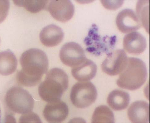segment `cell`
<instances>
[{
	"mask_svg": "<svg viewBox=\"0 0 150 123\" xmlns=\"http://www.w3.org/2000/svg\"><path fill=\"white\" fill-rule=\"evenodd\" d=\"M127 114L129 119L132 123H149V105L144 101H135L130 106Z\"/></svg>",
	"mask_w": 150,
	"mask_h": 123,
	"instance_id": "5bb4252c",
	"label": "cell"
},
{
	"mask_svg": "<svg viewBox=\"0 0 150 123\" xmlns=\"http://www.w3.org/2000/svg\"><path fill=\"white\" fill-rule=\"evenodd\" d=\"M14 4L19 6L23 7L27 10L36 13L45 7L48 1L47 0H13Z\"/></svg>",
	"mask_w": 150,
	"mask_h": 123,
	"instance_id": "ffe728a7",
	"label": "cell"
},
{
	"mask_svg": "<svg viewBox=\"0 0 150 123\" xmlns=\"http://www.w3.org/2000/svg\"><path fill=\"white\" fill-rule=\"evenodd\" d=\"M68 76L64 70L59 68H53L39 85V95L43 100L48 103L60 100L68 88Z\"/></svg>",
	"mask_w": 150,
	"mask_h": 123,
	"instance_id": "7a4b0ae2",
	"label": "cell"
},
{
	"mask_svg": "<svg viewBox=\"0 0 150 123\" xmlns=\"http://www.w3.org/2000/svg\"><path fill=\"white\" fill-rule=\"evenodd\" d=\"M68 113L67 105L60 100L48 103L44 107L43 114L45 119L49 122L60 123L66 119Z\"/></svg>",
	"mask_w": 150,
	"mask_h": 123,
	"instance_id": "8fae6325",
	"label": "cell"
},
{
	"mask_svg": "<svg viewBox=\"0 0 150 123\" xmlns=\"http://www.w3.org/2000/svg\"><path fill=\"white\" fill-rule=\"evenodd\" d=\"M116 23L118 29L124 33L135 31L142 25L135 12L129 8L124 9L118 13L116 19Z\"/></svg>",
	"mask_w": 150,
	"mask_h": 123,
	"instance_id": "9c48e42d",
	"label": "cell"
},
{
	"mask_svg": "<svg viewBox=\"0 0 150 123\" xmlns=\"http://www.w3.org/2000/svg\"><path fill=\"white\" fill-rule=\"evenodd\" d=\"M47 9L52 16L57 21L65 22L72 17L75 8L70 0H52L49 3Z\"/></svg>",
	"mask_w": 150,
	"mask_h": 123,
	"instance_id": "30bf717a",
	"label": "cell"
},
{
	"mask_svg": "<svg viewBox=\"0 0 150 123\" xmlns=\"http://www.w3.org/2000/svg\"><path fill=\"white\" fill-rule=\"evenodd\" d=\"M97 67L91 60L87 58L79 65L72 68V74L76 80L80 82L88 81L95 76Z\"/></svg>",
	"mask_w": 150,
	"mask_h": 123,
	"instance_id": "9a60e30c",
	"label": "cell"
},
{
	"mask_svg": "<svg viewBox=\"0 0 150 123\" xmlns=\"http://www.w3.org/2000/svg\"><path fill=\"white\" fill-rule=\"evenodd\" d=\"M19 122L21 123H40L41 122V121L38 115L31 111L22 114L19 119Z\"/></svg>",
	"mask_w": 150,
	"mask_h": 123,
	"instance_id": "44dd1931",
	"label": "cell"
},
{
	"mask_svg": "<svg viewBox=\"0 0 150 123\" xmlns=\"http://www.w3.org/2000/svg\"><path fill=\"white\" fill-rule=\"evenodd\" d=\"M146 46V38L138 32L135 31L128 33L124 37V48L129 53L139 54L145 50Z\"/></svg>",
	"mask_w": 150,
	"mask_h": 123,
	"instance_id": "7c38bea8",
	"label": "cell"
},
{
	"mask_svg": "<svg viewBox=\"0 0 150 123\" xmlns=\"http://www.w3.org/2000/svg\"><path fill=\"white\" fill-rule=\"evenodd\" d=\"M4 122L7 123H16V119L14 117L10 115H6L4 119Z\"/></svg>",
	"mask_w": 150,
	"mask_h": 123,
	"instance_id": "603a6c76",
	"label": "cell"
},
{
	"mask_svg": "<svg viewBox=\"0 0 150 123\" xmlns=\"http://www.w3.org/2000/svg\"><path fill=\"white\" fill-rule=\"evenodd\" d=\"M114 113L107 106L101 105L97 107L93 112L92 119L93 123H114Z\"/></svg>",
	"mask_w": 150,
	"mask_h": 123,
	"instance_id": "ac0fdd59",
	"label": "cell"
},
{
	"mask_svg": "<svg viewBox=\"0 0 150 123\" xmlns=\"http://www.w3.org/2000/svg\"><path fill=\"white\" fill-rule=\"evenodd\" d=\"M5 101L8 108L14 112L22 114L32 111L34 100L29 92L20 87H12L5 94Z\"/></svg>",
	"mask_w": 150,
	"mask_h": 123,
	"instance_id": "277c9868",
	"label": "cell"
},
{
	"mask_svg": "<svg viewBox=\"0 0 150 123\" xmlns=\"http://www.w3.org/2000/svg\"><path fill=\"white\" fill-rule=\"evenodd\" d=\"M147 76L146 65L143 61L136 57H128L126 66L120 74L116 84L123 89L135 90L145 83Z\"/></svg>",
	"mask_w": 150,
	"mask_h": 123,
	"instance_id": "3957f363",
	"label": "cell"
},
{
	"mask_svg": "<svg viewBox=\"0 0 150 123\" xmlns=\"http://www.w3.org/2000/svg\"><path fill=\"white\" fill-rule=\"evenodd\" d=\"M0 74L7 76L13 73L16 70L17 61L13 53L10 49L0 53Z\"/></svg>",
	"mask_w": 150,
	"mask_h": 123,
	"instance_id": "e0dca14e",
	"label": "cell"
},
{
	"mask_svg": "<svg viewBox=\"0 0 150 123\" xmlns=\"http://www.w3.org/2000/svg\"><path fill=\"white\" fill-rule=\"evenodd\" d=\"M97 96L95 87L89 81L76 83L72 87L70 94L72 103L80 108H85L90 106L95 101Z\"/></svg>",
	"mask_w": 150,
	"mask_h": 123,
	"instance_id": "8992f818",
	"label": "cell"
},
{
	"mask_svg": "<svg viewBox=\"0 0 150 123\" xmlns=\"http://www.w3.org/2000/svg\"><path fill=\"white\" fill-rule=\"evenodd\" d=\"M130 100V96L128 93L122 90H115L109 94L107 102L109 106L112 109L119 111L127 108Z\"/></svg>",
	"mask_w": 150,
	"mask_h": 123,
	"instance_id": "2e32d148",
	"label": "cell"
},
{
	"mask_svg": "<svg viewBox=\"0 0 150 123\" xmlns=\"http://www.w3.org/2000/svg\"><path fill=\"white\" fill-rule=\"evenodd\" d=\"M149 1H139L137 3V15L142 25L149 33Z\"/></svg>",
	"mask_w": 150,
	"mask_h": 123,
	"instance_id": "d6986e66",
	"label": "cell"
},
{
	"mask_svg": "<svg viewBox=\"0 0 150 123\" xmlns=\"http://www.w3.org/2000/svg\"><path fill=\"white\" fill-rule=\"evenodd\" d=\"M116 40L115 36L102 37L98 33L97 27L93 24L84 38V42L87 47V51L95 55L99 56L103 53L107 55L111 52Z\"/></svg>",
	"mask_w": 150,
	"mask_h": 123,
	"instance_id": "5b68a950",
	"label": "cell"
},
{
	"mask_svg": "<svg viewBox=\"0 0 150 123\" xmlns=\"http://www.w3.org/2000/svg\"><path fill=\"white\" fill-rule=\"evenodd\" d=\"M20 62L22 68L18 73L17 80L21 84L26 87L33 86L39 83L48 69L46 54L37 48H31L24 52Z\"/></svg>",
	"mask_w": 150,
	"mask_h": 123,
	"instance_id": "6da1fadb",
	"label": "cell"
},
{
	"mask_svg": "<svg viewBox=\"0 0 150 123\" xmlns=\"http://www.w3.org/2000/svg\"><path fill=\"white\" fill-rule=\"evenodd\" d=\"M59 57L64 64L72 68L79 65L87 58L81 46L73 42H67L63 45L60 51Z\"/></svg>",
	"mask_w": 150,
	"mask_h": 123,
	"instance_id": "ba28073f",
	"label": "cell"
},
{
	"mask_svg": "<svg viewBox=\"0 0 150 123\" xmlns=\"http://www.w3.org/2000/svg\"><path fill=\"white\" fill-rule=\"evenodd\" d=\"M128 57L123 49H118L110 52L102 63V71L111 76L120 74L127 65Z\"/></svg>",
	"mask_w": 150,
	"mask_h": 123,
	"instance_id": "52a82bcc",
	"label": "cell"
},
{
	"mask_svg": "<svg viewBox=\"0 0 150 123\" xmlns=\"http://www.w3.org/2000/svg\"><path fill=\"white\" fill-rule=\"evenodd\" d=\"M102 4L106 8L109 9L115 10L120 7L123 3V1H101Z\"/></svg>",
	"mask_w": 150,
	"mask_h": 123,
	"instance_id": "7402d4cb",
	"label": "cell"
},
{
	"mask_svg": "<svg viewBox=\"0 0 150 123\" xmlns=\"http://www.w3.org/2000/svg\"><path fill=\"white\" fill-rule=\"evenodd\" d=\"M64 34L62 29L53 24L44 28L39 35L40 41L46 46L51 47L59 44L63 39Z\"/></svg>",
	"mask_w": 150,
	"mask_h": 123,
	"instance_id": "4fadbf2b",
	"label": "cell"
}]
</instances>
